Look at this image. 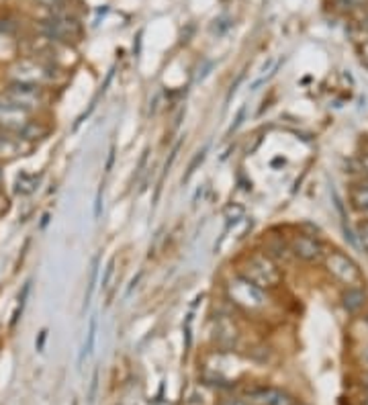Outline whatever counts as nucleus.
<instances>
[{"mask_svg":"<svg viewBox=\"0 0 368 405\" xmlns=\"http://www.w3.org/2000/svg\"><path fill=\"white\" fill-rule=\"evenodd\" d=\"M242 276L249 282L258 284L260 289H274L282 280V272L278 269V262L268 256L266 252H256L244 262Z\"/></svg>","mask_w":368,"mask_h":405,"instance_id":"nucleus-1","label":"nucleus"},{"mask_svg":"<svg viewBox=\"0 0 368 405\" xmlns=\"http://www.w3.org/2000/svg\"><path fill=\"white\" fill-rule=\"evenodd\" d=\"M225 289H228V297L232 299V303L242 307L244 311H260L268 305L266 291L260 289L258 284L249 282L242 274L234 276Z\"/></svg>","mask_w":368,"mask_h":405,"instance_id":"nucleus-2","label":"nucleus"},{"mask_svg":"<svg viewBox=\"0 0 368 405\" xmlns=\"http://www.w3.org/2000/svg\"><path fill=\"white\" fill-rule=\"evenodd\" d=\"M326 267L334 278H338L346 286H363L365 284V276L358 269V265L342 252L328 254L326 256Z\"/></svg>","mask_w":368,"mask_h":405,"instance_id":"nucleus-3","label":"nucleus"},{"mask_svg":"<svg viewBox=\"0 0 368 405\" xmlns=\"http://www.w3.org/2000/svg\"><path fill=\"white\" fill-rule=\"evenodd\" d=\"M43 31L53 41H74L80 35V25L74 16L58 12L43 23Z\"/></svg>","mask_w":368,"mask_h":405,"instance_id":"nucleus-4","label":"nucleus"},{"mask_svg":"<svg viewBox=\"0 0 368 405\" xmlns=\"http://www.w3.org/2000/svg\"><path fill=\"white\" fill-rule=\"evenodd\" d=\"M4 99L10 101L12 105L29 111L33 107H39L43 103V90L35 84H23V82H12L10 88L4 93Z\"/></svg>","mask_w":368,"mask_h":405,"instance_id":"nucleus-5","label":"nucleus"},{"mask_svg":"<svg viewBox=\"0 0 368 405\" xmlns=\"http://www.w3.org/2000/svg\"><path fill=\"white\" fill-rule=\"evenodd\" d=\"M10 76L14 78V82L41 86L43 82H47V80L51 78V72H49L43 64L31 62V60H23V62H19V64L10 70Z\"/></svg>","mask_w":368,"mask_h":405,"instance_id":"nucleus-6","label":"nucleus"},{"mask_svg":"<svg viewBox=\"0 0 368 405\" xmlns=\"http://www.w3.org/2000/svg\"><path fill=\"white\" fill-rule=\"evenodd\" d=\"M291 252H293V256H297L305 262H319L326 256L323 244L311 236H305V234H297L291 238Z\"/></svg>","mask_w":368,"mask_h":405,"instance_id":"nucleus-7","label":"nucleus"},{"mask_svg":"<svg viewBox=\"0 0 368 405\" xmlns=\"http://www.w3.org/2000/svg\"><path fill=\"white\" fill-rule=\"evenodd\" d=\"M27 125V111L12 105L4 97L0 99V127L10 132H21Z\"/></svg>","mask_w":368,"mask_h":405,"instance_id":"nucleus-8","label":"nucleus"},{"mask_svg":"<svg viewBox=\"0 0 368 405\" xmlns=\"http://www.w3.org/2000/svg\"><path fill=\"white\" fill-rule=\"evenodd\" d=\"M342 303H344V309L348 313H358L365 307V303H367L365 289L363 286H348V291L342 297Z\"/></svg>","mask_w":368,"mask_h":405,"instance_id":"nucleus-9","label":"nucleus"},{"mask_svg":"<svg viewBox=\"0 0 368 405\" xmlns=\"http://www.w3.org/2000/svg\"><path fill=\"white\" fill-rule=\"evenodd\" d=\"M254 400L262 405H295V400L278 389H260L254 393Z\"/></svg>","mask_w":368,"mask_h":405,"instance_id":"nucleus-10","label":"nucleus"},{"mask_svg":"<svg viewBox=\"0 0 368 405\" xmlns=\"http://www.w3.org/2000/svg\"><path fill=\"white\" fill-rule=\"evenodd\" d=\"M352 205L356 207V211H360L363 215H368V186H356L350 195Z\"/></svg>","mask_w":368,"mask_h":405,"instance_id":"nucleus-11","label":"nucleus"},{"mask_svg":"<svg viewBox=\"0 0 368 405\" xmlns=\"http://www.w3.org/2000/svg\"><path fill=\"white\" fill-rule=\"evenodd\" d=\"M97 328H99V321H97V315H95V317L90 319L88 336H86V342H84V348H82V356H80V360L93 352V348H95V340H97Z\"/></svg>","mask_w":368,"mask_h":405,"instance_id":"nucleus-12","label":"nucleus"},{"mask_svg":"<svg viewBox=\"0 0 368 405\" xmlns=\"http://www.w3.org/2000/svg\"><path fill=\"white\" fill-rule=\"evenodd\" d=\"M99 256L93 260V269H90V280H88V291H86V297H84V305L88 307L93 295H95V289H97V278H99Z\"/></svg>","mask_w":368,"mask_h":405,"instance_id":"nucleus-13","label":"nucleus"},{"mask_svg":"<svg viewBox=\"0 0 368 405\" xmlns=\"http://www.w3.org/2000/svg\"><path fill=\"white\" fill-rule=\"evenodd\" d=\"M21 139V137H19ZM19 139L0 135V156H16L19 154Z\"/></svg>","mask_w":368,"mask_h":405,"instance_id":"nucleus-14","label":"nucleus"},{"mask_svg":"<svg viewBox=\"0 0 368 405\" xmlns=\"http://www.w3.org/2000/svg\"><path fill=\"white\" fill-rule=\"evenodd\" d=\"M356 240H358V246L368 254V219L358 223V228H356Z\"/></svg>","mask_w":368,"mask_h":405,"instance_id":"nucleus-15","label":"nucleus"},{"mask_svg":"<svg viewBox=\"0 0 368 405\" xmlns=\"http://www.w3.org/2000/svg\"><path fill=\"white\" fill-rule=\"evenodd\" d=\"M368 0H338V4L346 10H354V8H365Z\"/></svg>","mask_w":368,"mask_h":405,"instance_id":"nucleus-16","label":"nucleus"},{"mask_svg":"<svg viewBox=\"0 0 368 405\" xmlns=\"http://www.w3.org/2000/svg\"><path fill=\"white\" fill-rule=\"evenodd\" d=\"M113 270H115V258L107 265V269H105V276H103V286H107L109 284V280H111V276H113Z\"/></svg>","mask_w":368,"mask_h":405,"instance_id":"nucleus-17","label":"nucleus"},{"mask_svg":"<svg viewBox=\"0 0 368 405\" xmlns=\"http://www.w3.org/2000/svg\"><path fill=\"white\" fill-rule=\"evenodd\" d=\"M223 405H252L249 402H244V400H228L223 402Z\"/></svg>","mask_w":368,"mask_h":405,"instance_id":"nucleus-18","label":"nucleus"},{"mask_svg":"<svg viewBox=\"0 0 368 405\" xmlns=\"http://www.w3.org/2000/svg\"><path fill=\"white\" fill-rule=\"evenodd\" d=\"M360 25H363V29H367L368 31V8L363 12V19H360Z\"/></svg>","mask_w":368,"mask_h":405,"instance_id":"nucleus-19","label":"nucleus"},{"mask_svg":"<svg viewBox=\"0 0 368 405\" xmlns=\"http://www.w3.org/2000/svg\"><path fill=\"white\" fill-rule=\"evenodd\" d=\"M365 60H367V62H368V45H367V47H365Z\"/></svg>","mask_w":368,"mask_h":405,"instance_id":"nucleus-20","label":"nucleus"},{"mask_svg":"<svg viewBox=\"0 0 368 405\" xmlns=\"http://www.w3.org/2000/svg\"><path fill=\"white\" fill-rule=\"evenodd\" d=\"M365 363L368 365V348H367V352H365Z\"/></svg>","mask_w":368,"mask_h":405,"instance_id":"nucleus-21","label":"nucleus"},{"mask_svg":"<svg viewBox=\"0 0 368 405\" xmlns=\"http://www.w3.org/2000/svg\"><path fill=\"white\" fill-rule=\"evenodd\" d=\"M0 188H2V170H0Z\"/></svg>","mask_w":368,"mask_h":405,"instance_id":"nucleus-22","label":"nucleus"},{"mask_svg":"<svg viewBox=\"0 0 368 405\" xmlns=\"http://www.w3.org/2000/svg\"><path fill=\"white\" fill-rule=\"evenodd\" d=\"M49 4H56V2H60V0H47Z\"/></svg>","mask_w":368,"mask_h":405,"instance_id":"nucleus-23","label":"nucleus"},{"mask_svg":"<svg viewBox=\"0 0 368 405\" xmlns=\"http://www.w3.org/2000/svg\"><path fill=\"white\" fill-rule=\"evenodd\" d=\"M365 402H367V405H368V381H367V400H365Z\"/></svg>","mask_w":368,"mask_h":405,"instance_id":"nucleus-24","label":"nucleus"}]
</instances>
